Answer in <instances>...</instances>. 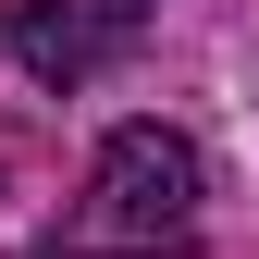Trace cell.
<instances>
[{"label":"cell","mask_w":259,"mask_h":259,"mask_svg":"<svg viewBox=\"0 0 259 259\" xmlns=\"http://www.w3.org/2000/svg\"><path fill=\"white\" fill-rule=\"evenodd\" d=\"M99 13H123V0H99Z\"/></svg>","instance_id":"3"},{"label":"cell","mask_w":259,"mask_h":259,"mask_svg":"<svg viewBox=\"0 0 259 259\" xmlns=\"http://www.w3.org/2000/svg\"><path fill=\"white\" fill-rule=\"evenodd\" d=\"M0 37H13V62H25L37 87H87L123 37H136V13H87V0H13V25H0Z\"/></svg>","instance_id":"2"},{"label":"cell","mask_w":259,"mask_h":259,"mask_svg":"<svg viewBox=\"0 0 259 259\" xmlns=\"http://www.w3.org/2000/svg\"><path fill=\"white\" fill-rule=\"evenodd\" d=\"M198 210H210V160L173 123H111L87 185H74V210H62V235L37 259H185Z\"/></svg>","instance_id":"1"}]
</instances>
